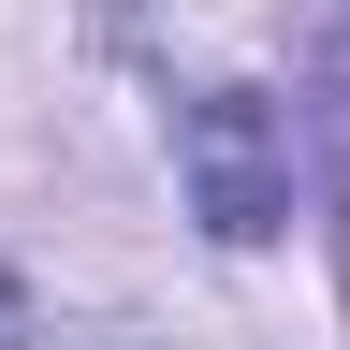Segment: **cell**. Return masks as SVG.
<instances>
[{"mask_svg":"<svg viewBox=\"0 0 350 350\" xmlns=\"http://www.w3.org/2000/svg\"><path fill=\"white\" fill-rule=\"evenodd\" d=\"M175 175H190V219L219 248H262L292 219V117L262 103V88H204V103L175 117Z\"/></svg>","mask_w":350,"mask_h":350,"instance_id":"1","label":"cell"}]
</instances>
